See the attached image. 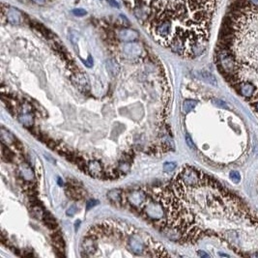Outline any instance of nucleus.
Segmentation results:
<instances>
[{
	"label": "nucleus",
	"mask_w": 258,
	"mask_h": 258,
	"mask_svg": "<svg viewBox=\"0 0 258 258\" xmlns=\"http://www.w3.org/2000/svg\"><path fill=\"white\" fill-rule=\"evenodd\" d=\"M198 255H199V256H201V257H209V254H207L206 252H204V251H198Z\"/></svg>",
	"instance_id": "obj_31"
},
{
	"label": "nucleus",
	"mask_w": 258,
	"mask_h": 258,
	"mask_svg": "<svg viewBox=\"0 0 258 258\" xmlns=\"http://www.w3.org/2000/svg\"><path fill=\"white\" fill-rule=\"evenodd\" d=\"M85 170L87 172H89L91 175L95 176V177H98L100 175L103 171V167H102V164L101 163L97 161V160H93L91 162H89L86 166H85Z\"/></svg>",
	"instance_id": "obj_3"
},
{
	"label": "nucleus",
	"mask_w": 258,
	"mask_h": 258,
	"mask_svg": "<svg viewBox=\"0 0 258 258\" xmlns=\"http://www.w3.org/2000/svg\"><path fill=\"white\" fill-rule=\"evenodd\" d=\"M203 174L198 172L194 168L187 166L177 178L185 187H194L201 184L203 180Z\"/></svg>",
	"instance_id": "obj_1"
},
{
	"label": "nucleus",
	"mask_w": 258,
	"mask_h": 258,
	"mask_svg": "<svg viewBox=\"0 0 258 258\" xmlns=\"http://www.w3.org/2000/svg\"><path fill=\"white\" fill-rule=\"evenodd\" d=\"M18 121L21 122L23 126L29 128L33 125V118L30 114L28 113H23L18 116Z\"/></svg>",
	"instance_id": "obj_12"
},
{
	"label": "nucleus",
	"mask_w": 258,
	"mask_h": 258,
	"mask_svg": "<svg viewBox=\"0 0 258 258\" xmlns=\"http://www.w3.org/2000/svg\"><path fill=\"white\" fill-rule=\"evenodd\" d=\"M33 214H34L37 217H39V219H44V215H45V214H44L43 210H42L39 206L33 208Z\"/></svg>",
	"instance_id": "obj_24"
},
{
	"label": "nucleus",
	"mask_w": 258,
	"mask_h": 258,
	"mask_svg": "<svg viewBox=\"0 0 258 258\" xmlns=\"http://www.w3.org/2000/svg\"><path fill=\"white\" fill-rule=\"evenodd\" d=\"M230 179L235 182V183H239L240 180H241V176H240V173L237 172V171H231L230 172Z\"/></svg>",
	"instance_id": "obj_23"
},
{
	"label": "nucleus",
	"mask_w": 258,
	"mask_h": 258,
	"mask_svg": "<svg viewBox=\"0 0 258 258\" xmlns=\"http://www.w3.org/2000/svg\"><path fill=\"white\" fill-rule=\"evenodd\" d=\"M186 142H187V144L190 146L192 149H193L195 146H194V144H193V142H192V138H191V136L188 135V134H186Z\"/></svg>",
	"instance_id": "obj_28"
},
{
	"label": "nucleus",
	"mask_w": 258,
	"mask_h": 258,
	"mask_svg": "<svg viewBox=\"0 0 258 258\" xmlns=\"http://www.w3.org/2000/svg\"><path fill=\"white\" fill-rule=\"evenodd\" d=\"M21 13L15 9H11L7 14V19L10 23L12 24H18L21 22Z\"/></svg>",
	"instance_id": "obj_8"
},
{
	"label": "nucleus",
	"mask_w": 258,
	"mask_h": 258,
	"mask_svg": "<svg viewBox=\"0 0 258 258\" xmlns=\"http://www.w3.org/2000/svg\"><path fill=\"white\" fill-rule=\"evenodd\" d=\"M106 69L111 75H118L119 72H120L119 64L114 60V59H110V60L106 61Z\"/></svg>",
	"instance_id": "obj_11"
},
{
	"label": "nucleus",
	"mask_w": 258,
	"mask_h": 258,
	"mask_svg": "<svg viewBox=\"0 0 258 258\" xmlns=\"http://www.w3.org/2000/svg\"><path fill=\"white\" fill-rule=\"evenodd\" d=\"M212 103H213L216 106H219V107H221V108H227L226 103H224L223 101L220 100V99H213V100H212Z\"/></svg>",
	"instance_id": "obj_25"
},
{
	"label": "nucleus",
	"mask_w": 258,
	"mask_h": 258,
	"mask_svg": "<svg viewBox=\"0 0 258 258\" xmlns=\"http://www.w3.org/2000/svg\"><path fill=\"white\" fill-rule=\"evenodd\" d=\"M75 225V230H76V229H78V227H79V225H80V221H76Z\"/></svg>",
	"instance_id": "obj_33"
},
{
	"label": "nucleus",
	"mask_w": 258,
	"mask_h": 258,
	"mask_svg": "<svg viewBox=\"0 0 258 258\" xmlns=\"http://www.w3.org/2000/svg\"><path fill=\"white\" fill-rule=\"evenodd\" d=\"M107 197L110 198V200L114 204H120L122 199V191L119 188H115V190L110 191L107 193Z\"/></svg>",
	"instance_id": "obj_7"
},
{
	"label": "nucleus",
	"mask_w": 258,
	"mask_h": 258,
	"mask_svg": "<svg viewBox=\"0 0 258 258\" xmlns=\"http://www.w3.org/2000/svg\"><path fill=\"white\" fill-rule=\"evenodd\" d=\"M72 13L76 16V17H84L85 15H87V11L82 8H76V9H74Z\"/></svg>",
	"instance_id": "obj_22"
},
{
	"label": "nucleus",
	"mask_w": 258,
	"mask_h": 258,
	"mask_svg": "<svg viewBox=\"0 0 258 258\" xmlns=\"http://www.w3.org/2000/svg\"><path fill=\"white\" fill-rule=\"evenodd\" d=\"M52 239H53V242H54L56 246L60 247V249H62V247L64 246V241H63V238L60 234H58V233L53 234Z\"/></svg>",
	"instance_id": "obj_19"
},
{
	"label": "nucleus",
	"mask_w": 258,
	"mask_h": 258,
	"mask_svg": "<svg viewBox=\"0 0 258 258\" xmlns=\"http://www.w3.org/2000/svg\"><path fill=\"white\" fill-rule=\"evenodd\" d=\"M117 37L123 42H134L139 37V35L133 29H121L118 31Z\"/></svg>",
	"instance_id": "obj_2"
},
{
	"label": "nucleus",
	"mask_w": 258,
	"mask_h": 258,
	"mask_svg": "<svg viewBox=\"0 0 258 258\" xmlns=\"http://www.w3.org/2000/svg\"><path fill=\"white\" fill-rule=\"evenodd\" d=\"M200 77L203 79L204 81H206L207 83H210L212 85H217V80L216 77L208 72H201L200 73Z\"/></svg>",
	"instance_id": "obj_16"
},
{
	"label": "nucleus",
	"mask_w": 258,
	"mask_h": 258,
	"mask_svg": "<svg viewBox=\"0 0 258 258\" xmlns=\"http://www.w3.org/2000/svg\"><path fill=\"white\" fill-rule=\"evenodd\" d=\"M85 64H86L88 67H91V66L93 65V60H92V57H91V56L88 57V60L85 62Z\"/></svg>",
	"instance_id": "obj_30"
},
{
	"label": "nucleus",
	"mask_w": 258,
	"mask_h": 258,
	"mask_svg": "<svg viewBox=\"0 0 258 258\" xmlns=\"http://www.w3.org/2000/svg\"><path fill=\"white\" fill-rule=\"evenodd\" d=\"M99 202L97 201V200H93V199H91V200H89L88 202H87V204H86V209L87 210H89V209H91L92 207H94V206H96L97 204H98Z\"/></svg>",
	"instance_id": "obj_27"
},
{
	"label": "nucleus",
	"mask_w": 258,
	"mask_h": 258,
	"mask_svg": "<svg viewBox=\"0 0 258 258\" xmlns=\"http://www.w3.org/2000/svg\"><path fill=\"white\" fill-rule=\"evenodd\" d=\"M2 148H3V150H2V154H3V157L4 158H6L8 161H11L12 158H14V153L10 150V149H8V148H6L4 145L2 146Z\"/></svg>",
	"instance_id": "obj_20"
},
{
	"label": "nucleus",
	"mask_w": 258,
	"mask_h": 258,
	"mask_svg": "<svg viewBox=\"0 0 258 258\" xmlns=\"http://www.w3.org/2000/svg\"><path fill=\"white\" fill-rule=\"evenodd\" d=\"M82 246H83L84 251L89 253H93L96 250V246H95V243L92 238H86L85 241L82 243Z\"/></svg>",
	"instance_id": "obj_14"
},
{
	"label": "nucleus",
	"mask_w": 258,
	"mask_h": 258,
	"mask_svg": "<svg viewBox=\"0 0 258 258\" xmlns=\"http://www.w3.org/2000/svg\"><path fill=\"white\" fill-rule=\"evenodd\" d=\"M44 220H45V223L46 225L48 227V228H51V229H55V228L57 227V223L55 221V220L53 219V217L51 216V215H48V214H45L44 215Z\"/></svg>",
	"instance_id": "obj_18"
},
{
	"label": "nucleus",
	"mask_w": 258,
	"mask_h": 258,
	"mask_svg": "<svg viewBox=\"0 0 258 258\" xmlns=\"http://www.w3.org/2000/svg\"><path fill=\"white\" fill-rule=\"evenodd\" d=\"M256 108H257V110H258V103H257V105H256Z\"/></svg>",
	"instance_id": "obj_35"
},
{
	"label": "nucleus",
	"mask_w": 258,
	"mask_h": 258,
	"mask_svg": "<svg viewBox=\"0 0 258 258\" xmlns=\"http://www.w3.org/2000/svg\"><path fill=\"white\" fill-rule=\"evenodd\" d=\"M176 168L175 163H165L163 164V171L164 172H172Z\"/></svg>",
	"instance_id": "obj_21"
},
{
	"label": "nucleus",
	"mask_w": 258,
	"mask_h": 258,
	"mask_svg": "<svg viewBox=\"0 0 258 258\" xmlns=\"http://www.w3.org/2000/svg\"><path fill=\"white\" fill-rule=\"evenodd\" d=\"M73 80L80 90H89V88H90L87 76L81 73H77L73 77Z\"/></svg>",
	"instance_id": "obj_4"
},
{
	"label": "nucleus",
	"mask_w": 258,
	"mask_h": 258,
	"mask_svg": "<svg viewBox=\"0 0 258 258\" xmlns=\"http://www.w3.org/2000/svg\"><path fill=\"white\" fill-rule=\"evenodd\" d=\"M240 88H241V89H240L241 94H242L244 97H246V98L251 97L252 94L254 93V90H255L254 86H253L251 83H249V82L241 83V84H240Z\"/></svg>",
	"instance_id": "obj_9"
},
{
	"label": "nucleus",
	"mask_w": 258,
	"mask_h": 258,
	"mask_svg": "<svg viewBox=\"0 0 258 258\" xmlns=\"http://www.w3.org/2000/svg\"><path fill=\"white\" fill-rule=\"evenodd\" d=\"M129 198H130V201L134 205H140L143 202L145 196H144V194H143L142 192H140V191H134V192H133L130 194V197H129Z\"/></svg>",
	"instance_id": "obj_10"
},
{
	"label": "nucleus",
	"mask_w": 258,
	"mask_h": 258,
	"mask_svg": "<svg viewBox=\"0 0 258 258\" xmlns=\"http://www.w3.org/2000/svg\"><path fill=\"white\" fill-rule=\"evenodd\" d=\"M106 1L110 3L112 7H116V8H119V3L116 1V0H106Z\"/></svg>",
	"instance_id": "obj_29"
},
{
	"label": "nucleus",
	"mask_w": 258,
	"mask_h": 258,
	"mask_svg": "<svg viewBox=\"0 0 258 258\" xmlns=\"http://www.w3.org/2000/svg\"><path fill=\"white\" fill-rule=\"evenodd\" d=\"M21 174L22 176L23 177V179L27 180V181H30L31 179H33V171L31 170L30 167H28L26 164H22L21 166Z\"/></svg>",
	"instance_id": "obj_13"
},
{
	"label": "nucleus",
	"mask_w": 258,
	"mask_h": 258,
	"mask_svg": "<svg viewBox=\"0 0 258 258\" xmlns=\"http://www.w3.org/2000/svg\"><path fill=\"white\" fill-rule=\"evenodd\" d=\"M58 184H59V186H63V182H62V180L60 179V178H58Z\"/></svg>",
	"instance_id": "obj_34"
},
{
	"label": "nucleus",
	"mask_w": 258,
	"mask_h": 258,
	"mask_svg": "<svg viewBox=\"0 0 258 258\" xmlns=\"http://www.w3.org/2000/svg\"><path fill=\"white\" fill-rule=\"evenodd\" d=\"M1 137H2V140L6 143H13V142L16 141L13 134L10 132L6 131L5 129H3V128L1 129Z\"/></svg>",
	"instance_id": "obj_17"
},
{
	"label": "nucleus",
	"mask_w": 258,
	"mask_h": 258,
	"mask_svg": "<svg viewBox=\"0 0 258 258\" xmlns=\"http://www.w3.org/2000/svg\"><path fill=\"white\" fill-rule=\"evenodd\" d=\"M33 1H34L35 3L39 4V5H43V4L45 3L46 0H33Z\"/></svg>",
	"instance_id": "obj_32"
},
{
	"label": "nucleus",
	"mask_w": 258,
	"mask_h": 258,
	"mask_svg": "<svg viewBox=\"0 0 258 258\" xmlns=\"http://www.w3.org/2000/svg\"><path fill=\"white\" fill-rule=\"evenodd\" d=\"M76 212H77V207H76L75 205H72L70 208H68V210H67L66 214H67V216H69V217H74V216L76 214Z\"/></svg>",
	"instance_id": "obj_26"
},
{
	"label": "nucleus",
	"mask_w": 258,
	"mask_h": 258,
	"mask_svg": "<svg viewBox=\"0 0 258 258\" xmlns=\"http://www.w3.org/2000/svg\"><path fill=\"white\" fill-rule=\"evenodd\" d=\"M197 105V102L196 101H193V100H186L184 103H183V105H182V110L184 113H188L190 111H192L193 108L196 106Z\"/></svg>",
	"instance_id": "obj_15"
},
{
	"label": "nucleus",
	"mask_w": 258,
	"mask_h": 258,
	"mask_svg": "<svg viewBox=\"0 0 258 258\" xmlns=\"http://www.w3.org/2000/svg\"><path fill=\"white\" fill-rule=\"evenodd\" d=\"M130 245H131L133 251H134L136 253H140L144 249V244L140 240V238H138L137 236H134L131 238Z\"/></svg>",
	"instance_id": "obj_6"
},
{
	"label": "nucleus",
	"mask_w": 258,
	"mask_h": 258,
	"mask_svg": "<svg viewBox=\"0 0 258 258\" xmlns=\"http://www.w3.org/2000/svg\"><path fill=\"white\" fill-rule=\"evenodd\" d=\"M124 51L127 55L129 56H132V57H134V56H137L139 55L140 52H141V47L138 44H135V43H132L130 42V44H128L125 46L124 47Z\"/></svg>",
	"instance_id": "obj_5"
}]
</instances>
